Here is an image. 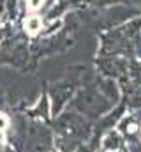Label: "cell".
I'll use <instances>...</instances> for the list:
<instances>
[{
	"mask_svg": "<svg viewBox=\"0 0 141 152\" xmlns=\"http://www.w3.org/2000/svg\"><path fill=\"white\" fill-rule=\"evenodd\" d=\"M7 126H9V118H7V115L0 113V131H4Z\"/></svg>",
	"mask_w": 141,
	"mask_h": 152,
	"instance_id": "cell-2",
	"label": "cell"
},
{
	"mask_svg": "<svg viewBox=\"0 0 141 152\" xmlns=\"http://www.w3.org/2000/svg\"><path fill=\"white\" fill-rule=\"evenodd\" d=\"M4 142H5V138H4V131H0V149L4 147Z\"/></svg>",
	"mask_w": 141,
	"mask_h": 152,
	"instance_id": "cell-3",
	"label": "cell"
},
{
	"mask_svg": "<svg viewBox=\"0 0 141 152\" xmlns=\"http://www.w3.org/2000/svg\"><path fill=\"white\" fill-rule=\"evenodd\" d=\"M23 27H25L27 34L35 36V34H39V32H41V28H42V20H41L39 16H28V18L25 20Z\"/></svg>",
	"mask_w": 141,
	"mask_h": 152,
	"instance_id": "cell-1",
	"label": "cell"
}]
</instances>
